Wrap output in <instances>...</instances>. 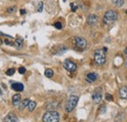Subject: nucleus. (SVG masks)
Instances as JSON below:
<instances>
[{
  "label": "nucleus",
  "instance_id": "nucleus-1",
  "mask_svg": "<svg viewBox=\"0 0 127 122\" xmlns=\"http://www.w3.org/2000/svg\"><path fill=\"white\" fill-rule=\"evenodd\" d=\"M107 57H106V51L104 49H97L94 53V62L97 65L102 66L106 63Z\"/></svg>",
  "mask_w": 127,
  "mask_h": 122
},
{
  "label": "nucleus",
  "instance_id": "nucleus-2",
  "mask_svg": "<svg viewBox=\"0 0 127 122\" xmlns=\"http://www.w3.org/2000/svg\"><path fill=\"white\" fill-rule=\"evenodd\" d=\"M117 18H118V15L115 11L109 10L104 15V23L106 25H112L117 21Z\"/></svg>",
  "mask_w": 127,
  "mask_h": 122
},
{
  "label": "nucleus",
  "instance_id": "nucleus-3",
  "mask_svg": "<svg viewBox=\"0 0 127 122\" xmlns=\"http://www.w3.org/2000/svg\"><path fill=\"white\" fill-rule=\"evenodd\" d=\"M77 103H78V97L77 96H74V95L69 96V98L67 99V101L65 103V107H64L65 111L66 112H71L75 108Z\"/></svg>",
  "mask_w": 127,
  "mask_h": 122
},
{
  "label": "nucleus",
  "instance_id": "nucleus-4",
  "mask_svg": "<svg viewBox=\"0 0 127 122\" xmlns=\"http://www.w3.org/2000/svg\"><path fill=\"white\" fill-rule=\"evenodd\" d=\"M43 122H59L60 121V114L57 111H47L43 117Z\"/></svg>",
  "mask_w": 127,
  "mask_h": 122
},
{
  "label": "nucleus",
  "instance_id": "nucleus-5",
  "mask_svg": "<svg viewBox=\"0 0 127 122\" xmlns=\"http://www.w3.org/2000/svg\"><path fill=\"white\" fill-rule=\"evenodd\" d=\"M74 45L75 47L77 48V49H79V50H85L86 49V47H87V41H86V39L85 38H83V37H80V36H76L75 38H74Z\"/></svg>",
  "mask_w": 127,
  "mask_h": 122
},
{
  "label": "nucleus",
  "instance_id": "nucleus-6",
  "mask_svg": "<svg viewBox=\"0 0 127 122\" xmlns=\"http://www.w3.org/2000/svg\"><path fill=\"white\" fill-rule=\"evenodd\" d=\"M103 98V90L102 88H96L92 93V100L95 104H99Z\"/></svg>",
  "mask_w": 127,
  "mask_h": 122
},
{
  "label": "nucleus",
  "instance_id": "nucleus-7",
  "mask_svg": "<svg viewBox=\"0 0 127 122\" xmlns=\"http://www.w3.org/2000/svg\"><path fill=\"white\" fill-rule=\"evenodd\" d=\"M63 65H64V67L67 71H69V72H73V71H75L76 68H77L76 64H75L73 61H69V60H65V61L63 62Z\"/></svg>",
  "mask_w": 127,
  "mask_h": 122
},
{
  "label": "nucleus",
  "instance_id": "nucleus-8",
  "mask_svg": "<svg viewBox=\"0 0 127 122\" xmlns=\"http://www.w3.org/2000/svg\"><path fill=\"white\" fill-rule=\"evenodd\" d=\"M98 21H99L98 16L95 15V14H91V15L88 16V18H87V24H88L89 26H91V27L96 26L97 23H98Z\"/></svg>",
  "mask_w": 127,
  "mask_h": 122
},
{
  "label": "nucleus",
  "instance_id": "nucleus-9",
  "mask_svg": "<svg viewBox=\"0 0 127 122\" xmlns=\"http://www.w3.org/2000/svg\"><path fill=\"white\" fill-rule=\"evenodd\" d=\"M4 122H19V119L14 112H10L4 118Z\"/></svg>",
  "mask_w": 127,
  "mask_h": 122
},
{
  "label": "nucleus",
  "instance_id": "nucleus-10",
  "mask_svg": "<svg viewBox=\"0 0 127 122\" xmlns=\"http://www.w3.org/2000/svg\"><path fill=\"white\" fill-rule=\"evenodd\" d=\"M86 81L89 82V83H94L96 80L98 79V74L95 72H89L87 75H86Z\"/></svg>",
  "mask_w": 127,
  "mask_h": 122
},
{
  "label": "nucleus",
  "instance_id": "nucleus-11",
  "mask_svg": "<svg viewBox=\"0 0 127 122\" xmlns=\"http://www.w3.org/2000/svg\"><path fill=\"white\" fill-rule=\"evenodd\" d=\"M11 88H12V90L16 92H22L24 90V84H22L20 82H15L11 85Z\"/></svg>",
  "mask_w": 127,
  "mask_h": 122
},
{
  "label": "nucleus",
  "instance_id": "nucleus-12",
  "mask_svg": "<svg viewBox=\"0 0 127 122\" xmlns=\"http://www.w3.org/2000/svg\"><path fill=\"white\" fill-rule=\"evenodd\" d=\"M20 102H21V95L20 94H15L12 98V103H13V106L14 107H18L20 105Z\"/></svg>",
  "mask_w": 127,
  "mask_h": 122
},
{
  "label": "nucleus",
  "instance_id": "nucleus-13",
  "mask_svg": "<svg viewBox=\"0 0 127 122\" xmlns=\"http://www.w3.org/2000/svg\"><path fill=\"white\" fill-rule=\"evenodd\" d=\"M119 97L121 99H126L127 100V86H122L119 89Z\"/></svg>",
  "mask_w": 127,
  "mask_h": 122
},
{
  "label": "nucleus",
  "instance_id": "nucleus-14",
  "mask_svg": "<svg viewBox=\"0 0 127 122\" xmlns=\"http://www.w3.org/2000/svg\"><path fill=\"white\" fill-rule=\"evenodd\" d=\"M29 102H30V100H29V99H26V100H24V101L20 102V105H19V107H20V109H21V110L25 109L26 107H28V105H29Z\"/></svg>",
  "mask_w": 127,
  "mask_h": 122
},
{
  "label": "nucleus",
  "instance_id": "nucleus-15",
  "mask_svg": "<svg viewBox=\"0 0 127 122\" xmlns=\"http://www.w3.org/2000/svg\"><path fill=\"white\" fill-rule=\"evenodd\" d=\"M35 107H36V103L30 100L29 105H28V108H29V110H30V111H33V110H34V108H35Z\"/></svg>",
  "mask_w": 127,
  "mask_h": 122
},
{
  "label": "nucleus",
  "instance_id": "nucleus-16",
  "mask_svg": "<svg viewBox=\"0 0 127 122\" xmlns=\"http://www.w3.org/2000/svg\"><path fill=\"white\" fill-rule=\"evenodd\" d=\"M15 45L18 48H22L24 46V40L22 38H18V39H16V41H15Z\"/></svg>",
  "mask_w": 127,
  "mask_h": 122
},
{
  "label": "nucleus",
  "instance_id": "nucleus-17",
  "mask_svg": "<svg viewBox=\"0 0 127 122\" xmlns=\"http://www.w3.org/2000/svg\"><path fill=\"white\" fill-rule=\"evenodd\" d=\"M45 76L48 77V78H51V77H53L54 75V71L52 70V69H50V68H47L46 70H45Z\"/></svg>",
  "mask_w": 127,
  "mask_h": 122
},
{
  "label": "nucleus",
  "instance_id": "nucleus-18",
  "mask_svg": "<svg viewBox=\"0 0 127 122\" xmlns=\"http://www.w3.org/2000/svg\"><path fill=\"white\" fill-rule=\"evenodd\" d=\"M112 3L116 7H121L123 5V0H112Z\"/></svg>",
  "mask_w": 127,
  "mask_h": 122
},
{
  "label": "nucleus",
  "instance_id": "nucleus-19",
  "mask_svg": "<svg viewBox=\"0 0 127 122\" xmlns=\"http://www.w3.org/2000/svg\"><path fill=\"white\" fill-rule=\"evenodd\" d=\"M14 73H15V69H14V68H9V69L6 71V74H7L8 76H12V75H14Z\"/></svg>",
  "mask_w": 127,
  "mask_h": 122
},
{
  "label": "nucleus",
  "instance_id": "nucleus-20",
  "mask_svg": "<svg viewBox=\"0 0 127 122\" xmlns=\"http://www.w3.org/2000/svg\"><path fill=\"white\" fill-rule=\"evenodd\" d=\"M7 12L9 14H12V13H15L16 12V6H12V7H9L7 9Z\"/></svg>",
  "mask_w": 127,
  "mask_h": 122
},
{
  "label": "nucleus",
  "instance_id": "nucleus-21",
  "mask_svg": "<svg viewBox=\"0 0 127 122\" xmlns=\"http://www.w3.org/2000/svg\"><path fill=\"white\" fill-rule=\"evenodd\" d=\"M54 27H55L56 29H58V30H62V28H63V26H62V24H61L60 22L55 23V24H54Z\"/></svg>",
  "mask_w": 127,
  "mask_h": 122
},
{
  "label": "nucleus",
  "instance_id": "nucleus-22",
  "mask_svg": "<svg viewBox=\"0 0 127 122\" xmlns=\"http://www.w3.org/2000/svg\"><path fill=\"white\" fill-rule=\"evenodd\" d=\"M18 71H19V73H20V74H25V73H26V67L21 66V67H19Z\"/></svg>",
  "mask_w": 127,
  "mask_h": 122
},
{
  "label": "nucleus",
  "instance_id": "nucleus-23",
  "mask_svg": "<svg viewBox=\"0 0 127 122\" xmlns=\"http://www.w3.org/2000/svg\"><path fill=\"white\" fill-rule=\"evenodd\" d=\"M42 10H43V2H39V3H38L37 11H38V12H42Z\"/></svg>",
  "mask_w": 127,
  "mask_h": 122
},
{
  "label": "nucleus",
  "instance_id": "nucleus-24",
  "mask_svg": "<svg viewBox=\"0 0 127 122\" xmlns=\"http://www.w3.org/2000/svg\"><path fill=\"white\" fill-rule=\"evenodd\" d=\"M106 100L107 101H109V102H111V101H112L113 100V98H112V96H111V94H106Z\"/></svg>",
  "mask_w": 127,
  "mask_h": 122
},
{
  "label": "nucleus",
  "instance_id": "nucleus-25",
  "mask_svg": "<svg viewBox=\"0 0 127 122\" xmlns=\"http://www.w3.org/2000/svg\"><path fill=\"white\" fill-rule=\"evenodd\" d=\"M70 7H71V11H72V12H75V11L77 10V6L74 5L73 3H70Z\"/></svg>",
  "mask_w": 127,
  "mask_h": 122
},
{
  "label": "nucleus",
  "instance_id": "nucleus-26",
  "mask_svg": "<svg viewBox=\"0 0 127 122\" xmlns=\"http://www.w3.org/2000/svg\"><path fill=\"white\" fill-rule=\"evenodd\" d=\"M4 42H5L7 45H10V46L15 45V43H14V42H12V41H9L8 39H5V40H4Z\"/></svg>",
  "mask_w": 127,
  "mask_h": 122
},
{
  "label": "nucleus",
  "instance_id": "nucleus-27",
  "mask_svg": "<svg viewBox=\"0 0 127 122\" xmlns=\"http://www.w3.org/2000/svg\"><path fill=\"white\" fill-rule=\"evenodd\" d=\"M105 111H106V106L103 105V106L100 107V112H101V113H104Z\"/></svg>",
  "mask_w": 127,
  "mask_h": 122
},
{
  "label": "nucleus",
  "instance_id": "nucleus-28",
  "mask_svg": "<svg viewBox=\"0 0 127 122\" xmlns=\"http://www.w3.org/2000/svg\"><path fill=\"white\" fill-rule=\"evenodd\" d=\"M21 13L22 14H26V10H21Z\"/></svg>",
  "mask_w": 127,
  "mask_h": 122
},
{
  "label": "nucleus",
  "instance_id": "nucleus-29",
  "mask_svg": "<svg viewBox=\"0 0 127 122\" xmlns=\"http://www.w3.org/2000/svg\"><path fill=\"white\" fill-rule=\"evenodd\" d=\"M124 53H125V54L127 55V47L125 48V49H124Z\"/></svg>",
  "mask_w": 127,
  "mask_h": 122
},
{
  "label": "nucleus",
  "instance_id": "nucleus-30",
  "mask_svg": "<svg viewBox=\"0 0 127 122\" xmlns=\"http://www.w3.org/2000/svg\"><path fill=\"white\" fill-rule=\"evenodd\" d=\"M2 94H3V92H2V90H1V89H0V96H1V95H2Z\"/></svg>",
  "mask_w": 127,
  "mask_h": 122
},
{
  "label": "nucleus",
  "instance_id": "nucleus-31",
  "mask_svg": "<svg viewBox=\"0 0 127 122\" xmlns=\"http://www.w3.org/2000/svg\"><path fill=\"white\" fill-rule=\"evenodd\" d=\"M2 43H3V41H2V40H1V39H0V45H1V44H2Z\"/></svg>",
  "mask_w": 127,
  "mask_h": 122
},
{
  "label": "nucleus",
  "instance_id": "nucleus-32",
  "mask_svg": "<svg viewBox=\"0 0 127 122\" xmlns=\"http://www.w3.org/2000/svg\"><path fill=\"white\" fill-rule=\"evenodd\" d=\"M126 61V62H125V65L127 66V59H126V61Z\"/></svg>",
  "mask_w": 127,
  "mask_h": 122
},
{
  "label": "nucleus",
  "instance_id": "nucleus-33",
  "mask_svg": "<svg viewBox=\"0 0 127 122\" xmlns=\"http://www.w3.org/2000/svg\"><path fill=\"white\" fill-rule=\"evenodd\" d=\"M125 13H126V15H127V10H126V11H125Z\"/></svg>",
  "mask_w": 127,
  "mask_h": 122
}]
</instances>
